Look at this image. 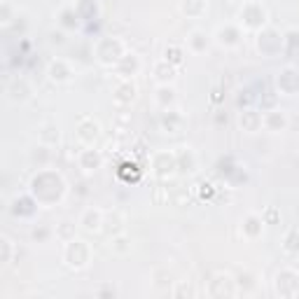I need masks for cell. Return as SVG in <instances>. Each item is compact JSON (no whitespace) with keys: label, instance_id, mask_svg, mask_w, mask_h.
Masks as SVG:
<instances>
[{"label":"cell","instance_id":"6da1fadb","mask_svg":"<svg viewBox=\"0 0 299 299\" xmlns=\"http://www.w3.org/2000/svg\"><path fill=\"white\" fill-rule=\"evenodd\" d=\"M80 224H82V229H87V231H98L103 224V213L98 208H89V211L82 213Z\"/></svg>","mask_w":299,"mask_h":299},{"label":"cell","instance_id":"7a4b0ae2","mask_svg":"<svg viewBox=\"0 0 299 299\" xmlns=\"http://www.w3.org/2000/svg\"><path fill=\"white\" fill-rule=\"evenodd\" d=\"M70 75L73 73L63 61H52V66H49V80L52 82H68Z\"/></svg>","mask_w":299,"mask_h":299},{"label":"cell","instance_id":"3957f363","mask_svg":"<svg viewBox=\"0 0 299 299\" xmlns=\"http://www.w3.org/2000/svg\"><path fill=\"white\" fill-rule=\"evenodd\" d=\"M262 122H264L271 131H280V129H285L287 119H285L283 115H280V112H276V110H273V112H269V115L262 117Z\"/></svg>","mask_w":299,"mask_h":299},{"label":"cell","instance_id":"277c9868","mask_svg":"<svg viewBox=\"0 0 299 299\" xmlns=\"http://www.w3.org/2000/svg\"><path fill=\"white\" fill-rule=\"evenodd\" d=\"M80 164L84 171H94L98 164H101V157H98V152H94V150H84L80 157Z\"/></svg>","mask_w":299,"mask_h":299},{"label":"cell","instance_id":"5b68a950","mask_svg":"<svg viewBox=\"0 0 299 299\" xmlns=\"http://www.w3.org/2000/svg\"><path fill=\"white\" fill-rule=\"evenodd\" d=\"M173 73H176V70H173V66H169L166 70H162V63H157V66H155V75H157V80L162 82V84H169V82L176 77Z\"/></svg>","mask_w":299,"mask_h":299}]
</instances>
